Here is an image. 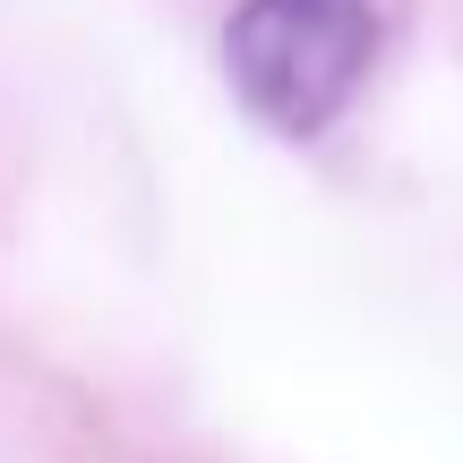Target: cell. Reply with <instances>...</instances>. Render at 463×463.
Here are the masks:
<instances>
[{
  "mask_svg": "<svg viewBox=\"0 0 463 463\" xmlns=\"http://www.w3.org/2000/svg\"><path fill=\"white\" fill-rule=\"evenodd\" d=\"M386 34L395 0H241V17L223 26V69L266 129L317 137L352 112Z\"/></svg>",
  "mask_w": 463,
  "mask_h": 463,
  "instance_id": "cell-1",
  "label": "cell"
}]
</instances>
